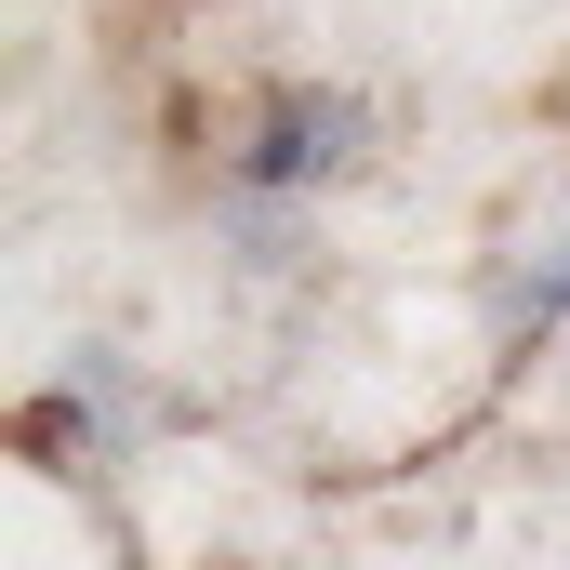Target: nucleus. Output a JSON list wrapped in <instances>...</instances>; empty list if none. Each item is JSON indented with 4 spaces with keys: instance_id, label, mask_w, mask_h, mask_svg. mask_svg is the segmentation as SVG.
<instances>
[{
    "instance_id": "obj_1",
    "label": "nucleus",
    "mask_w": 570,
    "mask_h": 570,
    "mask_svg": "<svg viewBox=\"0 0 570 570\" xmlns=\"http://www.w3.org/2000/svg\"><path fill=\"white\" fill-rule=\"evenodd\" d=\"M358 134H372L358 94H266V120L239 134V186H332L358 173Z\"/></svg>"
},
{
    "instance_id": "obj_2",
    "label": "nucleus",
    "mask_w": 570,
    "mask_h": 570,
    "mask_svg": "<svg viewBox=\"0 0 570 570\" xmlns=\"http://www.w3.org/2000/svg\"><path fill=\"white\" fill-rule=\"evenodd\" d=\"M558 305H570V226H544V239H518V266L491 279V318H504V332H544Z\"/></svg>"
}]
</instances>
